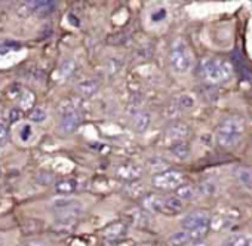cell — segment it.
<instances>
[{
    "instance_id": "2",
    "label": "cell",
    "mask_w": 252,
    "mask_h": 246,
    "mask_svg": "<svg viewBox=\"0 0 252 246\" xmlns=\"http://www.w3.org/2000/svg\"><path fill=\"white\" fill-rule=\"evenodd\" d=\"M200 77L209 85H220L230 80L233 74V67L225 60L218 58H203L199 64Z\"/></svg>"
},
{
    "instance_id": "12",
    "label": "cell",
    "mask_w": 252,
    "mask_h": 246,
    "mask_svg": "<svg viewBox=\"0 0 252 246\" xmlns=\"http://www.w3.org/2000/svg\"><path fill=\"white\" fill-rule=\"evenodd\" d=\"M152 117L147 111H138L134 117H132V128L135 132L138 134H144L149 126H150Z\"/></svg>"
},
{
    "instance_id": "8",
    "label": "cell",
    "mask_w": 252,
    "mask_h": 246,
    "mask_svg": "<svg viewBox=\"0 0 252 246\" xmlns=\"http://www.w3.org/2000/svg\"><path fill=\"white\" fill-rule=\"evenodd\" d=\"M82 120H83V116L80 111L63 114V119L60 123V132L64 135H70V134L76 132L79 129V126L82 125Z\"/></svg>"
},
{
    "instance_id": "15",
    "label": "cell",
    "mask_w": 252,
    "mask_h": 246,
    "mask_svg": "<svg viewBox=\"0 0 252 246\" xmlns=\"http://www.w3.org/2000/svg\"><path fill=\"white\" fill-rule=\"evenodd\" d=\"M236 180L245 185V187H252V168L249 166H237L234 171H233Z\"/></svg>"
},
{
    "instance_id": "22",
    "label": "cell",
    "mask_w": 252,
    "mask_h": 246,
    "mask_svg": "<svg viewBox=\"0 0 252 246\" xmlns=\"http://www.w3.org/2000/svg\"><path fill=\"white\" fill-rule=\"evenodd\" d=\"M74 68H76V62H74V60L67 58V60H64V61L61 62L60 73H61V76H63V77H68V76H71V74H73Z\"/></svg>"
},
{
    "instance_id": "14",
    "label": "cell",
    "mask_w": 252,
    "mask_h": 246,
    "mask_svg": "<svg viewBox=\"0 0 252 246\" xmlns=\"http://www.w3.org/2000/svg\"><path fill=\"white\" fill-rule=\"evenodd\" d=\"M29 9H30V12H33V14H39V15H48V14H51L54 9H55V3L54 2H48V0H43V2H29L27 5H26Z\"/></svg>"
},
{
    "instance_id": "17",
    "label": "cell",
    "mask_w": 252,
    "mask_h": 246,
    "mask_svg": "<svg viewBox=\"0 0 252 246\" xmlns=\"http://www.w3.org/2000/svg\"><path fill=\"white\" fill-rule=\"evenodd\" d=\"M220 246H251V239L245 234H233L225 237Z\"/></svg>"
},
{
    "instance_id": "13",
    "label": "cell",
    "mask_w": 252,
    "mask_h": 246,
    "mask_svg": "<svg viewBox=\"0 0 252 246\" xmlns=\"http://www.w3.org/2000/svg\"><path fill=\"white\" fill-rule=\"evenodd\" d=\"M79 188H80V184L74 178H65V180H60L55 183V191L60 194H70V193L77 191Z\"/></svg>"
},
{
    "instance_id": "30",
    "label": "cell",
    "mask_w": 252,
    "mask_h": 246,
    "mask_svg": "<svg viewBox=\"0 0 252 246\" xmlns=\"http://www.w3.org/2000/svg\"><path fill=\"white\" fill-rule=\"evenodd\" d=\"M24 246H46V245H43L42 242H29Z\"/></svg>"
},
{
    "instance_id": "16",
    "label": "cell",
    "mask_w": 252,
    "mask_h": 246,
    "mask_svg": "<svg viewBox=\"0 0 252 246\" xmlns=\"http://www.w3.org/2000/svg\"><path fill=\"white\" fill-rule=\"evenodd\" d=\"M171 153H172V156H174L175 159H178V160H187V159L190 157L191 150H190L189 143L183 141V143H177V144L171 146Z\"/></svg>"
},
{
    "instance_id": "1",
    "label": "cell",
    "mask_w": 252,
    "mask_h": 246,
    "mask_svg": "<svg viewBox=\"0 0 252 246\" xmlns=\"http://www.w3.org/2000/svg\"><path fill=\"white\" fill-rule=\"evenodd\" d=\"M245 132V122L239 116H230L224 119L215 131V141L222 150L236 149Z\"/></svg>"
},
{
    "instance_id": "20",
    "label": "cell",
    "mask_w": 252,
    "mask_h": 246,
    "mask_svg": "<svg viewBox=\"0 0 252 246\" xmlns=\"http://www.w3.org/2000/svg\"><path fill=\"white\" fill-rule=\"evenodd\" d=\"M168 168H169V163H168L166 160H163V159H159V157H158V159H152V160L149 162V169L153 171V172H156L155 175L168 171Z\"/></svg>"
},
{
    "instance_id": "27",
    "label": "cell",
    "mask_w": 252,
    "mask_h": 246,
    "mask_svg": "<svg viewBox=\"0 0 252 246\" xmlns=\"http://www.w3.org/2000/svg\"><path fill=\"white\" fill-rule=\"evenodd\" d=\"M21 117H23V110H21V108L14 107V108H11L9 113H8V119H9L11 123H17Z\"/></svg>"
},
{
    "instance_id": "24",
    "label": "cell",
    "mask_w": 252,
    "mask_h": 246,
    "mask_svg": "<svg viewBox=\"0 0 252 246\" xmlns=\"http://www.w3.org/2000/svg\"><path fill=\"white\" fill-rule=\"evenodd\" d=\"M152 21L153 23H160L166 18V9L165 8H159V9H155L150 15Z\"/></svg>"
},
{
    "instance_id": "21",
    "label": "cell",
    "mask_w": 252,
    "mask_h": 246,
    "mask_svg": "<svg viewBox=\"0 0 252 246\" xmlns=\"http://www.w3.org/2000/svg\"><path fill=\"white\" fill-rule=\"evenodd\" d=\"M30 120L33 123H43L46 119H48V113L43 107H34L32 111H30Z\"/></svg>"
},
{
    "instance_id": "32",
    "label": "cell",
    "mask_w": 252,
    "mask_h": 246,
    "mask_svg": "<svg viewBox=\"0 0 252 246\" xmlns=\"http://www.w3.org/2000/svg\"><path fill=\"white\" fill-rule=\"evenodd\" d=\"M0 246H5V239H3V236H0Z\"/></svg>"
},
{
    "instance_id": "4",
    "label": "cell",
    "mask_w": 252,
    "mask_h": 246,
    "mask_svg": "<svg viewBox=\"0 0 252 246\" xmlns=\"http://www.w3.org/2000/svg\"><path fill=\"white\" fill-rule=\"evenodd\" d=\"M169 62L175 73L184 74L190 71L193 65V55L183 39H177L169 51Z\"/></svg>"
},
{
    "instance_id": "3",
    "label": "cell",
    "mask_w": 252,
    "mask_h": 246,
    "mask_svg": "<svg viewBox=\"0 0 252 246\" xmlns=\"http://www.w3.org/2000/svg\"><path fill=\"white\" fill-rule=\"evenodd\" d=\"M144 208L155 214H162L168 216H175L183 212L184 202L177 196H160L149 194L144 199Z\"/></svg>"
},
{
    "instance_id": "7",
    "label": "cell",
    "mask_w": 252,
    "mask_h": 246,
    "mask_svg": "<svg viewBox=\"0 0 252 246\" xmlns=\"http://www.w3.org/2000/svg\"><path fill=\"white\" fill-rule=\"evenodd\" d=\"M114 175L119 180L128 181V183H134V181L141 178L143 168L138 166L137 163H122V165H117L114 168Z\"/></svg>"
},
{
    "instance_id": "18",
    "label": "cell",
    "mask_w": 252,
    "mask_h": 246,
    "mask_svg": "<svg viewBox=\"0 0 252 246\" xmlns=\"http://www.w3.org/2000/svg\"><path fill=\"white\" fill-rule=\"evenodd\" d=\"M169 245L171 246H187L190 245V237L186 230L177 231L169 237Z\"/></svg>"
},
{
    "instance_id": "29",
    "label": "cell",
    "mask_w": 252,
    "mask_h": 246,
    "mask_svg": "<svg viewBox=\"0 0 252 246\" xmlns=\"http://www.w3.org/2000/svg\"><path fill=\"white\" fill-rule=\"evenodd\" d=\"M215 190H217V187L212 183H205L200 185V193H203V194H214Z\"/></svg>"
},
{
    "instance_id": "23",
    "label": "cell",
    "mask_w": 252,
    "mask_h": 246,
    "mask_svg": "<svg viewBox=\"0 0 252 246\" xmlns=\"http://www.w3.org/2000/svg\"><path fill=\"white\" fill-rule=\"evenodd\" d=\"M33 135H34V131H33V126L30 125V123H26V125L21 126V129H20V138H21L23 143H29Z\"/></svg>"
},
{
    "instance_id": "19",
    "label": "cell",
    "mask_w": 252,
    "mask_h": 246,
    "mask_svg": "<svg viewBox=\"0 0 252 246\" xmlns=\"http://www.w3.org/2000/svg\"><path fill=\"white\" fill-rule=\"evenodd\" d=\"M193 194H194L193 185H190V184H181L178 188H175V194H174V196H177L178 199H181V200L184 202V200L191 199Z\"/></svg>"
},
{
    "instance_id": "31",
    "label": "cell",
    "mask_w": 252,
    "mask_h": 246,
    "mask_svg": "<svg viewBox=\"0 0 252 246\" xmlns=\"http://www.w3.org/2000/svg\"><path fill=\"white\" fill-rule=\"evenodd\" d=\"M190 246H208L205 242H197V243H191Z\"/></svg>"
},
{
    "instance_id": "11",
    "label": "cell",
    "mask_w": 252,
    "mask_h": 246,
    "mask_svg": "<svg viewBox=\"0 0 252 246\" xmlns=\"http://www.w3.org/2000/svg\"><path fill=\"white\" fill-rule=\"evenodd\" d=\"M128 233V227H126L123 222H113L110 224L108 227L104 228L102 234L107 240H119V239H123Z\"/></svg>"
},
{
    "instance_id": "33",
    "label": "cell",
    "mask_w": 252,
    "mask_h": 246,
    "mask_svg": "<svg viewBox=\"0 0 252 246\" xmlns=\"http://www.w3.org/2000/svg\"><path fill=\"white\" fill-rule=\"evenodd\" d=\"M0 175H2V171H0Z\"/></svg>"
},
{
    "instance_id": "5",
    "label": "cell",
    "mask_w": 252,
    "mask_h": 246,
    "mask_svg": "<svg viewBox=\"0 0 252 246\" xmlns=\"http://www.w3.org/2000/svg\"><path fill=\"white\" fill-rule=\"evenodd\" d=\"M183 181H184V175L178 171H171V169L153 175L152 178V184L158 190H175L183 184Z\"/></svg>"
},
{
    "instance_id": "25",
    "label": "cell",
    "mask_w": 252,
    "mask_h": 246,
    "mask_svg": "<svg viewBox=\"0 0 252 246\" xmlns=\"http://www.w3.org/2000/svg\"><path fill=\"white\" fill-rule=\"evenodd\" d=\"M33 101H34L33 93H32V92H29V91H26V92L23 93V98H21L20 105H21L23 108H30V107L33 105Z\"/></svg>"
},
{
    "instance_id": "26",
    "label": "cell",
    "mask_w": 252,
    "mask_h": 246,
    "mask_svg": "<svg viewBox=\"0 0 252 246\" xmlns=\"http://www.w3.org/2000/svg\"><path fill=\"white\" fill-rule=\"evenodd\" d=\"M8 140V125L3 119H0V146H3Z\"/></svg>"
},
{
    "instance_id": "6",
    "label": "cell",
    "mask_w": 252,
    "mask_h": 246,
    "mask_svg": "<svg viewBox=\"0 0 252 246\" xmlns=\"http://www.w3.org/2000/svg\"><path fill=\"white\" fill-rule=\"evenodd\" d=\"M209 224H211V216L205 211H193V212L187 214L181 221L183 230H186V231L202 228V227H209Z\"/></svg>"
},
{
    "instance_id": "10",
    "label": "cell",
    "mask_w": 252,
    "mask_h": 246,
    "mask_svg": "<svg viewBox=\"0 0 252 246\" xmlns=\"http://www.w3.org/2000/svg\"><path fill=\"white\" fill-rule=\"evenodd\" d=\"M98 89H99V80L91 79V77H89V79H85V80H82V82H79L77 86H76L77 93H79L80 96H85V98H89V96L95 95Z\"/></svg>"
},
{
    "instance_id": "9",
    "label": "cell",
    "mask_w": 252,
    "mask_h": 246,
    "mask_svg": "<svg viewBox=\"0 0 252 246\" xmlns=\"http://www.w3.org/2000/svg\"><path fill=\"white\" fill-rule=\"evenodd\" d=\"M190 131H189V126L184 125L181 122H177V123H172V125L166 129V134H165V138L166 141L174 146L177 143H183L186 141V138L189 137Z\"/></svg>"
},
{
    "instance_id": "28",
    "label": "cell",
    "mask_w": 252,
    "mask_h": 246,
    "mask_svg": "<svg viewBox=\"0 0 252 246\" xmlns=\"http://www.w3.org/2000/svg\"><path fill=\"white\" fill-rule=\"evenodd\" d=\"M178 105L181 108H190L193 105V98H190L189 95H181L178 99Z\"/></svg>"
}]
</instances>
